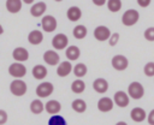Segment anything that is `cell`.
<instances>
[{
    "instance_id": "cell-4",
    "label": "cell",
    "mask_w": 154,
    "mask_h": 125,
    "mask_svg": "<svg viewBox=\"0 0 154 125\" xmlns=\"http://www.w3.org/2000/svg\"><path fill=\"white\" fill-rule=\"evenodd\" d=\"M8 73L13 78H23L26 75V67L22 62L16 61L8 66Z\"/></svg>"
},
{
    "instance_id": "cell-9",
    "label": "cell",
    "mask_w": 154,
    "mask_h": 125,
    "mask_svg": "<svg viewBox=\"0 0 154 125\" xmlns=\"http://www.w3.org/2000/svg\"><path fill=\"white\" fill-rule=\"evenodd\" d=\"M113 102H114L118 107H120V108L126 107V106L129 105V102H130V99H129L128 93H125V91H123V90L117 91V93L114 94V96H113Z\"/></svg>"
},
{
    "instance_id": "cell-28",
    "label": "cell",
    "mask_w": 154,
    "mask_h": 125,
    "mask_svg": "<svg viewBox=\"0 0 154 125\" xmlns=\"http://www.w3.org/2000/svg\"><path fill=\"white\" fill-rule=\"evenodd\" d=\"M71 90L75 94H82L85 90V83L82 79H76L71 83Z\"/></svg>"
},
{
    "instance_id": "cell-18",
    "label": "cell",
    "mask_w": 154,
    "mask_h": 125,
    "mask_svg": "<svg viewBox=\"0 0 154 125\" xmlns=\"http://www.w3.org/2000/svg\"><path fill=\"white\" fill-rule=\"evenodd\" d=\"M93 88L96 93L99 94H103L108 90V82L105 78H96L93 82Z\"/></svg>"
},
{
    "instance_id": "cell-24",
    "label": "cell",
    "mask_w": 154,
    "mask_h": 125,
    "mask_svg": "<svg viewBox=\"0 0 154 125\" xmlns=\"http://www.w3.org/2000/svg\"><path fill=\"white\" fill-rule=\"evenodd\" d=\"M72 34H73V37H75V38H77V40H83V38L87 36L88 30H87V28H85L84 25L78 24V25H76V26L73 28Z\"/></svg>"
},
{
    "instance_id": "cell-15",
    "label": "cell",
    "mask_w": 154,
    "mask_h": 125,
    "mask_svg": "<svg viewBox=\"0 0 154 125\" xmlns=\"http://www.w3.org/2000/svg\"><path fill=\"white\" fill-rule=\"evenodd\" d=\"M113 106H114V102L112 99L109 97H101L99 101H97V109L100 112H109L113 109Z\"/></svg>"
},
{
    "instance_id": "cell-29",
    "label": "cell",
    "mask_w": 154,
    "mask_h": 125,
    "mask_svg": "<svg viewBox=\"0 0 154 125\" xmlns=\"http://www.w3.org/2000/svg\"><path fill=\"white\" fill-rule=\"evenodd\" d=\"M48 125H67V123L66 119L58 113V114H52V117L48 119Z\"/></svg>"
},
{
    "instance_id": "cell-37",
    "label": "cell",
    "mask_w": 154,
    "mask_h": 125,
    "mask_svg": "<svg viewBox=\"0 0 154 125\" xmlns=\"http://www.w3.org/2000/svg\"><path fill=\"white\" fill-rule=\"evenodd\" d=\"M91 1H93V4L96 5V6H103V5L107 2V0H91Z\"/></svg>"
},
{
    "instance_id": "cell-32",
    "label": "cell",
    "mask_w": 154,
    "mask_h": 125,
    "mask_svg": "<svg viewBox=\"0 0 154 125\" xmlns=\"http://www.w3.org/2000/svg\"><path fill=\"white\" fill-rule=\"evenodd\" d=\"M144 38L147 41H154V26H150L144 30Z\"/></svg>"
},
{
    "instance_id": "cell-7",
    "label": "cell",
    "mask_w": 154,
    "mask_h": 125,
    "mask_svg": "<svg viewBox=\"0 0 154 125\" xmlns=\"http://www.w3.org/2000/svg\"><path fill=\"white\" fill-rule=\"evenodd\" d=\"M54 90V85L51 82H42L36 87V95L38 97H48L49 95H52Z\"/></svg>"
},
{
    "instance_id": "cell-40",
    "label": "cell",
    "mask_w": 154,
    "mask_h": 125,
    "mask_svg": "<svg viewBox=\"0 0 154 125\" xmlns=\"http://www.w3.org/2000/svg\"><path fill=\"white\" fill-rule=\"evenodd\" d=\"M2 32H4V28H2V25L0 24V35H1Z\"/></svg>"
},
{
    "instance_id": "cell-19",
    "label": "cell",
    "mask_w": 154,
    "mask_h": 125,
    "mask_svg": "<svg viewBox=\"0 0 154 125\" xmlns=\"http://www.w3.org/2000/svg\"><path fill=\"white\" fill-rule=\"evenodd\" d=\"M28 41L30 44H40L43 41V34L41 30H31L28 35Z\"/></svg>"
},
{
    "instance_id": "cell-20",
    "label": "cell",
    "mask_w": 154,
    "mask_h": 125,
    "mask_svg": "<svg viewBox=\"0 0 154 125\" xmlns=\"http://www.w3.org/2000/svg\"><path fill=\"white\" fill-rule=\"evenodd\" d=\"M45 109L49 114H58L60 112V109H61V105L57 100H48L46 102V105H45Z\"/></svg>"
},
{
    "instance_id": "cell-21",
    "label": "cell",
    "mask_w": 154,
    "mask_h": 125,
    "mask_svg": "<svg viewBox=\"0 0 154 125\" xmlns=\"http://www.w3.org/2000/svg\"><path fill=\"white\" fill-rule=\"evenodd\" d=\"M65 55L70 61L77 60L81 55V49L77 46H67L65 48Z\"/></svg>"
},
{
    "instance_id": "cell-8",
    "label": "cell",
    "mask_w": 154,
    "mask_h": 125,
    "mask_svg": "<svg viewBox=\"0 0 154 125\" xmlns=\"http://www.w3.org/2000/svg\"><path fill=\"white\" fill-rule=\"evenodd\" d=\"M111 64H112V67L114 70H117V71H124L128 67V65H129V60H128V58L125 55L117 54V55H114L112 58Z\"/></svg>"
},
{
    "instance_id": "cell-34",
    "label": "cell",
    "mask_w": 154,
    "mask_h": 125,
    "mask_svg": "<svg viewBox=\"0 0 154 125\" xmlns=\"http://www.w3.org/2000/svg\"><path fill=\"white\" fill-rule=\"evenodd\" d=\"M7 121V113L4 109H0V125H4Z\"/></svg>"
},
{
    "instance_id": "cell-26",
    "label": "cell",
    "mask_w": 154,
    "mask_h": 125,
    "mask_svg": "<svg viewBox=\"0 0 154 125\" xmlns=\"http://www.w3.org/2000/svg\"><path fill=\"white\" fill-rule=\"evenodd\" d=\"M71 107H72V109H73L75 112H77V113H83V112H85V109H87V103H85V101L82 100V99H76V100L72 101Z\"/></svg>"
},
{
    "instance_id": "cell-33",
    "label": "cell",
    "mask_w": 154,
    "mask_h": 125,
    "mask_svg": "<svg viewBox=\"0 0 154 125\" xmlns=\"http://www.w3.org/2000/svg\"><path fill=\"white\" fill-rule=\"evenodd\" d=\"M119 34L118 32H113V34H111V36H109V38H108V43H109V46H116L117 43H118V41H119Z\"/></svg>"
},
{
    "instance_id": "cell-39",
    "label": "cell",
    "mask_w": 154,
    "mask_h": 125,
    "mask_svg": "<svg viewBox=\"0 0 154 125\" xmlns=\"http://www.w3.org/2000/svg\"><path fill=\"white\" fill-rule=\"evenodd\" d=\"M116 125H128V124H126L125 121H118V123H117Z\"/></svg>"
},
{
    "instance_id": "cell-16",
    "label": "cell",
    "mask_w": 154,
    "mask_h": 125,
    "mask_svg": "<svg viewBox=\"0 0 154 125\" xmlns=\"http://www.w3.org/2000/svg\"><path fill=\"white\" fill-rule=\"evenodd\" d=\"M130 117H131V119H132L134 121L141 123V121H143V120L147 118V113H146V111H144L143 108H141V107H135V108L131 109Z\"/></svg>"
},
{
    "instance_id": "cell-2",
    "label": "cell",
    "mask_w": 154,
    "mask_h": 125,
    "mask_svg": "<svg viewBox=\"0 0 154 125\" xmlns=\"http://www.w3.org/2000/svg\"><path fill=\"white\" fill-rule=\"evenodd\" d=\"M140 19V13L138 11L134 10V8H130L128 11H125L122 16V23L125 25V26H132L135 25Z\"/></svg>"
},
{
    "instance_id": "cell-12",
    "label": "cell",
    "mask_w": 154,
    "mask_h": 125,
    "mask_svg": "<svg viewBox=\"0 0 154 125\" xmlns=\"http://www.w3.org/2000/svg\"><path fill=\"white\" fill-rule=\"evenodd\" d=\"M12 58L18 61V62H23V61H26L29 59V52L28 49H25L24 47H17L13 49L12 52Z\"/></svg>"
},
{
    "instance_id": "cell-25",
    "label": "cell",
    "mask_w": 154,
    "mask_h": 125,
    "mask_svg": "<svg viewBox=\"0 0 154 125\" xmlns=\"http://www.w3.org/2000/svg\"><path fill=\"white\" fill-rule=\"evenodd\" d=\"M43 109H45V105H43V102L41 100L35 99V100L31 101V103H30V111H31V113H34V114H41L43 112Z\"/></svg>"
},
{
    "instance_id": "cell-35",
    "label": "cell",
    "mask_w": 154,
    "mask_h": 125,
    "mask_svg": "<svg viewBox=\"0 0 154 125\" xmlns=\"http://www.w3.org/2000/svg\"><path fill=\"white\" fill-rule=\"evenodd\" d=\"M150 1L152 0H137V4H138V6L144 8V7H148L150 5Z\"/></svg>"
},
{
    "instance_id": "cell-23",
    "label": "cell",
    "mask_w": 154,
    "mask_h": 125,
    "mask_svg": "<svg viewBox=\"0 0 154 125\" xmlns=\"http://www.w3.org/2000/svg\"><path fill=\"white\" fill-rule=\"evenodd\" d=\"M31 73H32V77L34 78H36V79H43L47 76V69H46V66L38 64V65H35L32 67Z\"/></svg>"
},
{
    "instance_id": "cell-41",
    "label": "cell",
    "mask_w": 154,
    "mask_h": 125,
    "mask_svg": "<svg viewBox=\"0 0 154 125\" xmlns=\"http://www.w3.org/2000/svg\"><path fill=\"white\" fill-rule=\"evenodd\" d=\"M54 1H57V2H60V1H63V0H54Z\"/></svg>"
},
{
    "instance_id": "cell-27",
    "label": "cell",
    "mask_w": 154,
    "mask_h": 125,
    "mask_svg": "<svg viewBox=\"0 0 154 125\" xmlns=\"http://www.w3.org/2000/svg\"><path fill=\"white\" fill-rule=\"evenodd\" d=\"M72 71H73V73H75V76H76V77L82 78V77H84V76L87 75L88 69H87L85 64H83V62H78L77 65H75V66H73Z\"/></svg>"
},
{
    "instance_id": "cell-11",
    "label": "cell",
    "mask_w": 154,
    "mask_h": 125,
    "mask_svg": "<svg viewBox=\"0 0 154 125\" xmlns=\"http://www.w3.org/2000/svg\"><path fill=\"white\" fill-rule=\"evenodd\" d=\"M43 61L49 66H55L60 61V56L55 50H46L43 53Z\"/></svg>"
},
{
    "instance_id": "cell-14",
    "label": "cell",
    "mask_w": 154,
    "mask_h": 125,
    "mask_svg": "<svg viewBox=\"0 0 154 125\" xmlns=\"http://www.w3.org/2000/svg\"><path fill=\"white\" fill-rule=\"evenodd\" d=\"M46 10H47L46 2L38 1V2L32 4V6L30 7V14H31L32 17H36V18H37V17L43 16V13L46 12Z\"/></svg>"
},
{
    "instance_id": "cell-30",
    "label": "cell",
    "mask_w": 154,
    "mask_h": 125,
    "mask_svg": "<svg viewBox=\"0 0 154 125\" xmlns=\"http://www.w3.org/2000/svg\"><path fill=\"white\" fill-rule=\"evenodd\" d=\"M107 8L111 12H118L122 8V0H107Z\"/></svg>"
},
{
    "instance_id": "cell-5",
    "label": "cell",
    "mask_w": 154,
    "mask_h": 125,
    "mask_svg": "<svg viewBox=\"0 0 154 125\" xmlns=\"http://www.w3.org/2000/svg\"><path fill=\"white\" fill-rule=\"evenodd\" d=\"M57 25H58V22H57V19H55L54 16L47 14V16H43V17H42L41 28H42V30H45L46 32H53V31L57 29Z\"/></svg>"
},
{
    "instance_id": "cell-3",
    "label": "cell",
    "mask_w": 154,
    "mask_h": 125,
    "mask_svg": "<svg viewBox=\"0 0 154 125\" xmlns=\"http://www.w3.org/2000/svg\"><path fill=\"white\" fill-rule=\"evenodd\" d=\"M128 95L134 100H140L144 95V88L140 82H131L128 87Z\"/></svg>"
},
{
    "instance_id": "cell-6",
    "label": "cell",
    "mask_w": 154,
    "mask_h": 125,
    "mask_svg": "<svg viewBox=\"0 0 154 125\" xmlns=\"http://www.w3.org/2000/svg\"><path fill=\"white\" fill-rule=\"evenodd\" d=\"M67 44H69V37L63 32L54 35V37L52 38V46L54 49H58V50L65 49L67 47Z\"/></svg>"
},
{
    "instance_id": "cell-36",
    "label": "cell",
    "mask_w": 154,
    "mask_h": 125,
    "mask_svg": "<svg viewBox=\"0 0 154 125\" xmlns=\"http://www.w3.org/2000/svg\"><path fill=\"white\" fill-rule=\"evenodd\" d=\"M147 120H148L149 125H154V109H152L149 112V114L147 115Z\"/></svg>"
},
{
    "instance_id": "cell-17",
    "label": "cell",
    "mask_w": 154,
    "mask_h": 125,
    "mask_svg": "<svg viewBox=\"0 0 154 125\" xmlns=\"http://www.w3.org/2000/svg\"><path fill=\"white\" fill-rule=\"evenodd\" d=\"M66 17H67V19H69L70 22H77V20H79L81 17H82V11H81V8L77 7V6H71V7H69L67 11H66Z\"/></svg>"
},
{
    "instance_id": "cell-1",
    "label": "cell",
    "mask_w": 154,
    "mask_h": 125,
    "mask_svg": "<svg viewBox=\"0 0 154 125\" xmlns=\"http://www.w3.org/2000/svg\"><path fill=\"white\" fill-rule=\"evenodd\" d=\"M26 90H28L26 83L20 78H16L10 83V91L14 96H18V97L23 96L26 93Z\"/></svg>"
},
{
    "instance_id": "cell-31",
    "label": "cell",
    "mask_w": 154,
    "mask_h": 125,
    "mask_svg": "<svg viewBox=\"0 0 154 125\" xmlns=\"http://www.w3.org/2000/svg\"><path fill=\"white\" fill-rule=\"evenodd\" d=\"M143 72L147 77H154V62L153 61L147 62L143 67Z\"/></svg>"
},
{
    "instance_id": "cell-13",
    "label": "cell",
    "mask_w": 154,
    "mask_h": 125,
    "mask_svg": "<svg viewBox=\"0 0 154 125\" xmlns=\"http://www.w3.org/2000/svg\"><path fill=\"white\" fill-rule=\"evenodd\" d=\"M72 65H71V62H70V60L67 61V60H65V61H61V62H59V65H58V67H57V75L59 76V77H66V76H69L71 72H72Z\"/></svg>"
},
{
    "instance_id": "cell-10",
    "label": "cell",
    "mask_w": 154,
    "mask_h": 125,
    "mask_svg": "<svg viewBox=\"0 0 154 125\" xmlns=\"http://www.w3.org/2000/svg\"><path fill=\"white\" fill-rule=\"evenodd\" d=\"M111 36V30L105 26V25H99L94 29V37L97 40V41H106L108 40Z\"/></svg>"
},
{
    "instance_id": "cell-22",
    "label": "cell",
    "mask_w": 154,
    "mask_h": 125,
    "mask_svg": "<svg viewBox=\"0 0 154 125\" xmlns=\"http://www.w3.org/2000/svg\"><path fill=\"white\" fill-rule=\"evenodd\" d=\"M22 0H6L5 6L10 13H18L22 10Z\"/></svg>"
},
{
    "instance_id": "cell-38",
    "label": "cell",
    "mask_w": 154,
    "mask_h": 125,
    "mask_svg": "<svg viewBox=\"0 0 154 125\" xmlns=\"http://www.w3.org/2000/svg\"><path fill=\"white\" fill-rule=\"evenodd\" d=\"M22 1H23L24 4H28V5H29V4H32L35 0H22Z\"/></svg>"
}]
</instances>
